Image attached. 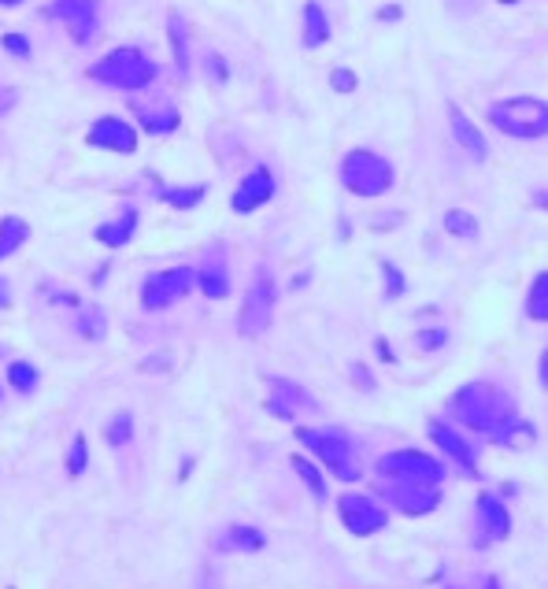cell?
Listing matches in <instances>:
<instances>
[{
  "label": "cell",
  "instance_id": "e575fe53",
  "mask_svg": "<svg viewBox=\"0 0 548 589\" xmlns=\"http://www.w3.org/2000/svg\"><path fill=\"white\" fill-rule=\"evenodd\" d=\"M330 86L337 90V93H352L360 86V78H356V71H348V67H334L330 71Z\"/></svg>",
  "mask_w": 548,
  "mask_h": 589
},
{
  "label": "cell",
  "instance_id": "30bf717a",
  "mask_svg": "<svg viewBox=\"0 0 548 589\" xmlns=\"http://www.w3.org/2000/svg\"><path fill=\"white\" fill-rule=\"evenodd\" d=\"M52 19H60L78 45H90L100 30V0H52Z\"/></svg>",
  "mask_w": 548,
  "mask_h": 589
},
{
  "label": "cell",
  "instance_id": "6da1fadb",
  "mask_svg": "<svg viewBox=\"0 0 548 589\" xmlns=\"http://www.w3.org/2000/svg\"><path fill=\"white\" fill-rule=\"evenodd\" d=\"M452 415L467 426L475 430V434H486L489 442L496 434H504L507 426L519 419L515 412V401L507 397L504 389L489 385V382H467L452 393Z\"/></svg>",
  "mask_w": 548,
  "mask_h": 589
},
{
  "label": "cell",
  "instance_id": "484cf974",
  "mask_svg": "<svg viewBox=\"0 0 548 589\" xmlns=\"http://www.w3.org/2000/svg\"><path fill=\"white\" fill-rule=\"evenodd\" d=\"M130 442H134V415H130V412H115L111 423L104 426V445L123 449V445H130Z\"/></svg>",
  "mask_w": 548,
  "mask_h": 589
},
{
  "label": "cell",
  "instance_id": "3957f363",
  "mask_svg": "<svg viewBox=\"0 0 548 589\" xmlns=\"http://www.w3.org/2000/svg\"><path fill=\"white\" fill-rule=\"evenodd\" d=\"M486 119L507 134V138H519V141H537L548 138V104L541 97H507L489 104Z\"/></svg>",
  "mask_w": 548,
  "mask_h": 589
},
{
  "label": "cell",
  "instance_id": "9c48e42d",
  "mask_svg": "<svg viewBox=\"0 0 548 589\" xmlns=\"http://www.w3.org/2000/svg\"><path fill=\"white\" fill-rule=\"evenodd\" d=\"M337 516H341L345 530L356 534V537H371V534H378L389 523L385 508L378 500H371V497H360V493H345L337 500Z\"/></svg>",
  "mask_w": 548,
  "mask_h": 589
},
{
  "label": "cell",
  "instance_id": "f1b7e54d",
  "mask_svg": "<svg viewBox=\"0 0 548 589\" xmlns=\"http://www.w3.org/2000/svg\"><path fill=\"white\" fill-rule=\"evenodd\" d=\"M445 230L452 238H478V219L463 208H452V212H445Z\"/></svg>",
  "mask_w": 548,
  "mask_h": 589
},
{
  "label": "cell",
  "instance_id": "f907efd6",
  "mask_svg": "<svg viewBox=\"0 0 548 589\" xmlns=\"http://www.w3.org/2000/svg\"><path fill=\"white\" fill-rule=\"evenodd\" d=\"M496 5H519V0H496Z\"/></svg>",
  "mask_w": 548,
  "mask_h": 589
},
{
  "label": "cell",
  "instance_id": "7bdbcfd3",
  "mask_svg": "<svg viewBox=\"0 0 548 589\" xmlns=\"http://www.w3.org/2000/svg\"><path fill=\"white\" fill-rule=\"evenodd\" d=\"M15 104V93L8 90V93H0V111H5V108H12Z\"/></svg>",
  "mask_w": 548,
  "mask_h": 589
},
{
  "label": "cell",
  "instance_id": "7dc6e473",
  "mask_svg": "<svg viewBox=\"0 0 548 589\" xmlns=\"http://www.w3.org/2000/svg\"><path fill=\"white\" fill-rule=\"evenodd\" d=\"M541 382L548 385V352H544V360H541Z\"/></svg>",
  "mask_w": 548,
  "mask_h": 589
},
{
  "label": "cell",
  "instance_id": "f35d334b",
  "mask_svg": "<svg viewBox=\"0 0 548 589\" xmlns=\"http://www.w3.org/2000/svg\"><path fill=\"white\" fill-rule=\"evenodd\" d=\"M352 378H360V389H364V393H371V389H374V382H371V375H367V367H364V364L352 367Z\"/></svg>",
  "mask_w": 548,
  "mask_h": 589
},
{
  "label": "cell",
  "instance_id": "ab89813d",
  "mask_svg": "<svg viewBox=\"0 0 548 589\" xmlns=\"http://www.w3.org/2000/svg\"><path fill=\"white\" fill-rule=\"evenodd\" d=\"M374 348H378V356H382L385 364H397V356H393V345H389L385 337H378V341H374Z\"/></svg>",
  "mask_w": 548,
  "mask_h": 589
},
{
  "label": "cell",
  "instance_id": "c3c4849f",
  "mask_svg": "<svg viewBox=\"0 0 548 589\" xmlns=\"http://www.w3.org/2000/svg\"><path fill=\"white\" fill-rule=\"evenodd\" d=\"M0 5H8V8H12V5H23V0H0Z\"/></svg>",
  "mask_w": 548,
  "mask_h": 589
},
{
  "label": "cell",
  "instance_id": "d4e9b609",
  "mask_svg": "<svg viewBox=\"0 0 548 589\" xmlns=\"http://www.w3.org/2000/svg\"><path fill=\"white\" fill-rule=\"evenodd\" d=\"M289 463H293V470L300 475V482L311 489V497H316V500H326V493H330V489H326V475L319 470V463H311L307 456H297V452H293V460H289Z\"/></svg>",
  "mask_w": 548,
  "mask_h": 589
},
{
  "label": "cell",
  "instance_id": "83f0119b",
  "mask_svg": "<svg viewBox=\"0 0 548 589\" xmlns=\"http://www.w3.org/2000/svg\"><path fill=\"white\" fill-rule=\"evenodd\" d=\"M526 316L537 319V323H548V271H541L534 286H530V297H526Z\"/></svg>",
  "mask_w": 548,
  "mask_h": 589
},
{
  "label": "cell",
  "instance_id": "ac0fdd59",
  "mask_svg": "<svg viewBox=\"0 0 548 589\" xmlns=\"http://www.w3.org/2000/svg\"><path fill=\"white\" fill-rule=\"evenodd\" d=\"M449 123H452V134H456V141H459V148L471 156L475 164H482L486 156H489V145H486V138H482V130L467 119V115L456 108V104H449Z\"/></svg>",
  "mask_w": 548,
  "mask_h": 589
},
{
  "label": "cell",
  "instance_id": "5bb4252c",
  "mask_svg": "<svg viewBox=\"0 0 548 589\" xmlns=\"http://www.w3.org/2000/svg\"><path fill=\"white\" fill-rule=\"evenodd\" d=\"M134 115L141 119V127H145L148 134H175V130L182 127L178 108H175L171 100H164V97H152L148 104H145V100H134Z\"/></svg>",
  "mask_w": 548,
  "mask_h": 589
},
{
  "label": "cell",
  "instance_id": "7402d4cb",
  "mask_svg": "<svg viewBox=\"0 0 548 589\" xmlns=\"http://www.w3.org/2000/svg\"><path fill=\"white\" fill-rule=\"evenodd\" d=\"M197 282H201V290L212 300H226L230 297V274H226V263H222V249H215L212 260L197 271Z\"/></svg>",
  "mask_w": 548,
  "mask_h": 589
},
{
  "label": "cell",
  "instance_id": "8fae6325",
  "mask_svg": "<svg viewBox=\"0 0 548 589\" xmlns=\"http://www.w3.org/2000/svg\"><path fill=\"white\" fill-rule=\"evenodd\" d=\"M274 171L267 167V164H256L245 178H241V185L233 189V196H230V208L238 212V215H249V212H256V208H263L270 196H274Z\"/></svg>",
  "mask_w": 548,
  "mask_h": 589
},
{
  "label": "cell",
  "instance_id": "bcb514c9",
  "mask_svg": "<svg viewBox=\"0 0 548 589\" xmlns=\"http://www.w3.org/2000/svg\"><path fill=\"white\" fill-rule=\"evenodd\" d=\"M8 304H12V300H8V286L0 282V308H8Z\"/></svg>",
  "mask_w": 548,
  "mask_h": 589
},
{
  "label": "cell",
  "instance_id": "ee69618b",
  "mask_svg": "<svg viewBox=\"0 0 548 589\" xmlns=\"http://www.w3.org/2000/svg\"><path fill=\"white\" fill-rule=\"evenodd\" d=\"M378 19H401V8H382Z\"/></svg>",
  "mask_w": 548,
  "mask_h": 589
},
{
  "label": "cell",
  "instance_id": "836d02e7",
  "mask_svg": "<svg viewBox=\"0 0 548 589\" xmlns=\"http://www.w3.org/2000/svg\"><path fill=\"white\" fill-rule=\"evenodd\" d=\"M382 282H385V300H401L404 297V274L397 263H382Z\"/></svg>",
  "mask_w": 548,
  "mask_h": 589
},
{
  "label": "cell",
  "instance_id": "8d00e7d4",
  "mask_svg": "<svg viewBox=\"0 0 548 589\" xmlns=\"http://www.w3.org/2000/svg\"><path fill=\"white\" fill-rule=\"evenodd\" d=\"M478 5H482V0H445V8H449L452 15H475Z\"/></svg>",
  "mask_w": 548,
  "mask_h": 589
},
{
  "label": "cell",
  "instance_id": "4dcf8cb0",
  "mask_svg": "<svg viewBox=\"0 0 548 589\" xmlns=\"http://www.w3.org/2000/svg\"><path fill=\"white\" fill-rule=\"evenodd\" d=\"M86 467H90V442H86V434H74L71 438V452H67V475L82 479Z\"/></svg>",
  "mask_w": 548,
  "mask_h": 589
},
{
  "label": "cell",
  "instance_id": "4fadbf2b",
  "mask_svg": "<svg viewBox=\"0 0 548 589\" xmlns=\"http://www.w3.org/2000/svg\"><path fill=\"white\" fill-rule=\"evenodd\" d=\"M86 141H90L93 148L123 152V156H130V152L137 148V134H134V127H130L127 119H119V115H104V119H97V123L90 127Z\"/></svg>",
  "mask_w": 548,
  "mask_h": 589
},
{
  "label": "cell",
  "instance_id": "f546056e",
  "mask_svg": "<svg viewBox=\"0 0 548 589\" xmlns=\"http://www.w3.org/2000/svg\"><path fill=\"white\" fill-rule=\"evenodd\" d=\"M37 382H42V375H37L33 364H26V360L8 364V385H12V389H19V393H33Z\"/></svg>",
  "mask_w": 548,
  "mask_h": 589
},
{
  "label": "cell",
  "instance_id": "d6a6232c",
  "mask_svg": "<svg viewBox=\"0 0 548 589\" xmlns=\"http://www.w3.org/2000/svg\"><path fill=\"white\" fill-rule=\"evenodd\" d=\"M78 334L90 337V341H100L108 330H104V311L100 308H90L82 319H78Z\"/></svg>",
  "mask_w": 548,
  "mask_h": 589
},
{
  "label": "cell",
  "instance_id": "8992f818",
  "mask_svg": "<svg viewBox=\"0 0 548 589\" xmlns=\"http://www.w3.org/2000/svg\"><path fill=\"white\" fill-rule=\"evenodd\" d=\"M378 475L382 482H404V486H441L445 482V463L419 449H397L378 456Z\"/></svg>",
  "mask_w": 548,
  "mask_h": 589
},
{
  "label": "cell",
  "instance_id": "44dd1931",
  "mask_svg": "<svg viewBox=\"0 0 548 589\" xmlns=\"http://www.w3.org/2000/svg\"><path fill=\"white\" fill-rule=\"evenodd\" d=\"M134 230H137V208H123L119 219L97 226V242L108 245V249H123L134 238Z\"/></svg>",
  "mask_w": 548,
  "mask_h": 589
},
{
  "label": "cell",
  "instance_id": "74e56055",
  "mask_svg": "<svg viewBox=\"0 0 548 589\" xmlns=\"http://www.w3.org/2000/svg\"><path fill=\"white\" fill-rule=\"evenodd\" d=\"M5 49L15 52V56H23V60H30V42H26V37H19V33H8L5 37Z\"/></svg>",
  "mask_w": 548,
  "mask_h": 589
},
{
  "label": "cell",
  "instance_id": "ffe728a7",
  "mask_svg": "<svg viewBox=\"0 0 548 589\" xmlns=\"http://www.w3.org/2000/svg\"><path fill=\"white\" fill-rule=\"evenodd\" d=\"M330 42V19L323 12L319 0H307L304 5V30H300V45L304 49H323Z\"/></svg>",
  "mask_w": 548,
  "mask_h": 589
},
{
  "label": "cell",
  "instance_id": "52a82bcc",
  "mask_svg": "<svg viewBox=\"0 0 548 589\" xmlns=\"http://www.w3.org/2000/svg\"><path fill=\"white\" fill-rule=\"evenodd\" d=\"M193 282H197L193 267H167V271L148 274V279L141 282V304H145V311H164V308H171L175 300H182L193 290Z\"/></svg>",
  "mask_w": 548,
  "mask_h": 589
},
{
  "label": "cell",
  "instance_id": "ba28073f",
  "mask_svg": "<svg viewBox=\"0 0 548 589\" xmlns=\"http://www.w3.org/2000/svg\"><path fill=\"white\" fill-rule=\"evenodd\" d=\"M270 311H274V279L267 271H256V279H252V286L245 293V304H241V316H238V330L245 337L267 334Z\"/></svg>",
  "mask_w": 548,
  "mask_h": 589
},
{
  "label": "cell",
  "instance_id": "b9f144b4",
  "mask_svg": "<svg viewBox=\"0 0 548 589\" xmlns=\"http://www.w3.org/2000/svg\"><path fill=\"white\" fill-rule=\"evenodd\" d=\"M530 201H534V208H544L548 212V189H534Z\"/></svg>",
  "mask_w": 548,
  "mask_h": 589
},
{
  "label": "cell",
  "instance_id": "2e32d148",
  "mask_svg": "<svg viewBox=\"0 0 548 589\" xmlns=\"http://www.w3.org/2000/svg\"><path fill=\"white\" fill-rule=\"evenodd\" d=\"M478 519H482V534H486L482 545L512 537V516H507V504L496 493H482L478 497Z\"/></svg>",
  "mask_w": 548,
  "mask_h": 589
},
{
  "label": "cell",
  "instance_id": "cb8c5ba5",
  "mask_svg": "<svg viewBox=\"0 0 548 589\" xmlns=\"http://www.w3.org/2000/svg\"><path fill=\"white\" fill-rule=\"evenodd\" d=\"M26 238H30V226L19 215H5V219H0V260L12 256L15 249H23Z\"/></svg>",
  "mask_w": 548,
  "mask_h": 589
},
{
  "label": "cell",
  "instance_id": "681fc988",
  "mask_svg": "<svg viewBox=\"0 0 548 589\" xmlns=\"http://www.w3.org/2000/svg\"><path fill=\"white\" fill-rule=\"evenodd\" d=\"M0 408H5V385H0Z\"/></svg>",
  "mask_w": 548,
  "mask_h": 589
},
{
  "label": "cell",
  "instance_id": "603a6c76",
  "mask_svg": "<svg viewBox=\"0 0 548 589\" xmlns=\"http://www.w3.org/2000/svg\"><path fill=\"white\" fill-rule=\"evenodd\" d=\"M167 37H171L178 78H189V30H185V19L178 12H167Z\"/></svg>",
  "mask_w": 548,
  "mask_h": 589
},
{
  "label": "cell",
  "instance_id": "d590c367",
  "mask_svg": "<svg viewBox=\"0 0 548 589\" xmlns=\"http://www.w3.org/2000/svg\"><path fill=\"white\" fill-rule=\"evenodd\" d=\"M449 341V330L445 327H438V330H422V334H415V348H422V352H434V348H441Z\"/></svg>",
  "mask_w": 548,
  "mask_h": 589
},
{
  "label": "cell",
  "instance_id": "9a60e30c",
  "mask_svg": "<svg viewBox=\"0 0 548 589\" xmlns=\"http://www.w3.org/2000/svg\"><path fill=\"white\" fill-rule=\"evenodd\" d=\"M300 408H316V401L304 393V385L286 382V378H270V397H267V412L279 419H293Z\"/></svg>",
  "mask_w": 548,
  "mask_h": 589
},
{
  "label": "cell",
  "instance_id": "e0dca14e",
  "mask_svg": "<svg viewBox=\"0 0 548 589\" xmlns=\"http://www.w3.org/2000/svg\"><path fill=\"white\" fill-rule=\"evenodd\" d=\"M430 438H434L441 449H445V456H452L463 470H467V475H471V479H482L478 475V456H475V445H467L459 434H456V430L452 426H445V423H430Z\"/></svg>",
  "mask_w": 548,
  "mask_h": 589
},
{
  "label": "cell",
  "instance_id": "277c9868",
  "mask_svg": "<svg viewBox=\"0 0 548 589\" xmlns=\"http://www.w3.org/2000/svg\"><path fill=\"white\" fill-rule=\"evenodd\" d=\"M156 74H160V67H156V63H152L141 49H134V45L115 49V52H108L104 60H97V63L90 67V78H93V82H104V86H111V90H130V93L148 90V86L156 82Z\"/></svg>",
  "mask_w": 548,
  "mask_h": 589
},
{
  "label": "cell",
  "instance_id": "7c38bea8",
  "mask_svg": "<svg viewBox=\"0 0 548 589\" xmlns=\"http://www.w3.org/2000/svg\"><path fill=\"white\" fill-rule=\"evenodd\" d=\"M385 500L404 516H430L441 504V489L438 486H404V482H382Z\"/></svg>",
  "mask_w": 548,
  "mask_h": 589
},
{
  "label": "cell",
  "instance_id": "7a4b0ae2",
  "mask_svg": "<svg viewBox=\"0 0 548 589\" xmlns=\"http://www.w3.org/2000/svg\"><path fill=\"white\" fill-rule=\"evenodd\" d=\"M297 442L316 456L334 479L341 482H360L364 479V467L356 456V445L345 430L337 426H297Z\"/></svg>",
  "mask_w": 548,
  "mask_h": 589
},
{
  "label": "cell",
  "instance_id": "f6af8a7d",
  "mask_svg": "<svg viewBox=\"0 0 548 589\" xmlns=\"http://www.w3.org/2000/svg\"><path fill=\"white\" fill-rule=\"evenodd\" d=\"M478 589H500V582H496V578H493V575H486V578H482V585H478Z\"/></svg>",
  "mask_w": 548,
  "mask_h": 589
},
{
  "label": "cell",
  "instance_id": "60d3db41",
  "mask_svg": "<svg viewBox=\"0 0 548 589\" xmlns=\"http://www.w3.org/2000/svg\"><path fill=\"white\" fill-rule=\"evenodd\" d=\"M208 63H212L215 82H226V63H222V56H208Z\"/></svg>",
  "mask_w": 548,
  "mask_h": 589
},
{
  "label": "cell",
  "instance_id": "5b68a950",
  "mask_svg": "<svg viewBox=\"0 0 548 589\" xmlns=\"http://www.w3.org/2000/svg\"><path fill=\"white\" fill-rule=\"evenodd\" d=\"M341 185L356 196H382L393 189V164L382 160L378 152L371 148H352L341 156Z\"/></svg>",
  "mask_w": 548,
  "mask_h": 589
},
{
  "label": "cell",
  "instance_id": "4316f807",
  "mask_svg": "<svg viewBox=\"0 0 548 589\" xmlns=\"http://www.w3.org/2000/svg\"><path fill=\"white\" fill-rule=\"evenodd\" d=\"M534 442H537V430H534V426H530L523 415H519L512 426H507L504 434H496V438H493V445H507V449H530Z\"/></svg>",
  "mask_w": 548,
  "mask_h": 589
},
{
  "label": "cell",
  "instance_id": "1f68e13d",
  "mask_svg": "<svg viewBox=\"0 0 548 589\" xmlns=\"http://www.w3.org/2000/svg\"><path fill=\"white\" fill-rule=\"evenodd\" d=\"M204 193H208L204 185H189V189H160V196H164V201H167L171 208H178V212H189V208H197Z\"/></svg>",
  "mask_w": 548,
  "mask_h": 589
},
{
  "label": "cell",
  "instance_id": "d6986e66",
  "mask_svg": "<svg viewBox=\"0 0 548 589\" xmlns=\"http://www.w3.org/2000/svg\"><path fill=\"white\" fill-rule=\"evenodd\" d=\"M263 545H267V534L260 527H249V523H233L215 537L219 553H260Z\"/></svg>",
  "mask_w": 548,
  "mask_h": 589
}]
</instances>
